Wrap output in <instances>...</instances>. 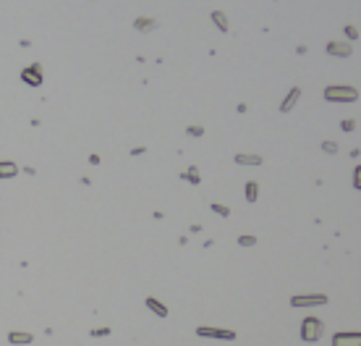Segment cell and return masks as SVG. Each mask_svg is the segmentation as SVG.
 <instances>
[{"label":"cell","mask_w":361,"mask_h":346,"mask_svg":"<svg viewBox=\"0 0 361 346\" xmlns=\"http://www.w3.org/2000/svg\"><path fill=\"white\" fill-rule=\"evenodd\" d=\"M325 97L330 100V103H356L359 89H354V87H327Z\"/></svg>","instance_id":"6da1fadb"},{"label":"cell","mask_w":361,"mask_h":346,"mask_svg":"<svg viewBox=\"0 0 361 346\" xmlns=\"http://www.w3.org/2000/svg\"><path fill=\"white\" fill-rule=\"evenodd\" d=\"M322 336V320H317V317H307L301 325V339L304 341H319Z\"/></svg>","instance_id":"7a4b0ae2"},{"label":"cell","mask_w":361,"mask_h":346,"mask_svg":"<svg viewBox=\"0 0 361 346\" xmlns=\"http://www.w3.org/2000/svg\"><path fill=\"white\" fill-rule=\"evenodd\" d=\"M291 304L293 307H317V304H327V296L325 294H299V296H291Z\"/></svg>","instance_id":"3957f363"},{"label":"cell","mask_w":361,"mask_h":346,"mask_svg":"<svg viewBox=\"0 0 361 346\" xmlns=\"http://www.w3.org/2000/svg\"><path fill=\"white\" fill-rule=\"evenodd\" d=\"M197 333L205 336V339H225V341H233L236 339L233 331H223V328H207V325L197 328Z\"/></svg>","instance_id":"277c9868"},{"label":"cell","mask_w":361,"mask_h":346,"mask_svg":"<svg viewBox=\"0 0 361 346\" xmlns=\"http://www.w3.org/2000/svg\"><path fill=\"white\" fill-rule=\"evenodd\" d=\"M21 79H24L29 87H40V84H42V66H40V63H34V66L24 68V71H21Z\"/></svg>","instance_id":"5b68a950"},{"label":"cell","mask_w":361,"mask_h":346,"mask_svg":"<svg viewBox=\"0 0 361 346\" xmlns=\"http://www.w3.org/2000/svg\"><path fill=\"white\" fill-rule=\"evenodd\" d=\"M332 346H361V333H335L332 336Z\"/></svg>","instance_id":"8992f818"},{"label":"cell","mask_w":361,"mask_h":346,"mask_svg":"<svg viewBox=\"0 0 361 346\" xmlns=\"http://www.w3.org/2000/svg\"><path fill=\"white\" fill-rule=\"evenodd\" d=\"M327 53H330V56L346 58V56H351V45H346V42H330L327 45Z\"/></svg>","instance_id":"52a82bcc"},{"label":"cell","mask_w":361,"mask_h":346,"mask_svg":"<svg viewBox=\"0 0 361 346\" xmlns=\"http://www.w3.org/2000/svg\"><path fill=\"white\" fill-rule=\"evenodd\" d=\"M144 304L150 307V309H152V312H155L157 317H168V307H165L162 302H157L155 296H147V302H144Z\"/></svg>","instance_id":"ba28073f"},{"label":"cell","mask_w":361,"mask_h":346,"mask_svg":"<svg viewBox=\"0 0 361 346\" xmlns=\"http://www.w3.org/2000/svg\"><path fill=\"white\" fill-rule=\"evenodd\" d=\"M299 95H301V89H299V87H293L291 92H288V97H285V103L280 105V111H283V113H288L291 108L296 105V100H299Z\"/></svg>","instance_id":"9c48e42d"},{"label":"cell","mask_w":361,"mask_h":346,"mask_svg":"<svg viewBox=\"0 0 361 346\" xmlns=\"http://www.w3.org/2000/svg\"><path fill=\"white\" fill-rule=\"evenodd\" d=\"M236 163H238V166H259L262 158H259V155H238Z\"/></svg>","instance_id":"30bf717a"},{"label":"cell","mask_w":361,"mask_h":346,"mask_svg":"<svg viewBox=\"0 0 361 346\" xmlns=\"http://www.w3.org/2000/svg\"><path fill=\"white\" fill-rule=\"evenodd\" d=\"M16 173H18V168L13 163H0V178H13Z\"/></svg>","instance_id":"8fae6325"},{"label":"cell","mask_w":361,"mask_h":346,"mask_svg":"<svg viewBox=\"0 0 361 346\" xmlns=\"http://www.w3.org/2000/svg\"><path fill=\"white\" fill-rule=\"evenodd\" d=\"M8 341H11V344H32V333H18V331H13L11 336H8Z\"/></svg>","instance_id":"7c38bea8"},{"label":"cell","mask_w":361,"mask_h":346,"mask_svg":"<svg viewBox=\"0 0 361 346\" xmlns=\"http://www.w3.org/2000/svg\"><path fill=\"white\" fill-rule=\"evenodd\" d=\"M212 21L220 26V32H228V19H225L223 11H215V13H212Z\"/></svg>","instance_id":"4fadbf2b"},{"label":"cell","mask_w":361,"mask_h":346,"mask_svg":"<svg viewBox=\"0 0 361 346\" xmlns=\"http://www.w3.org/2000/svg\"><path fill=\"white\" fill-rule=\"evenodd\" d=\"M257 194H259V186L254 184V181H249V184H246V199H249V202H254Z\"/></svg>","instance_id":"5bb4252c"},{"label":"cell","mask_w":361,"mask_h":346,"mask_svg":"<svg viewBox=\"0 0 361 346\" xmlns=\"http://www.w3.org/2000/svg\"><path fill=\"white\" fill-rule=\"evenodd\" d=\"M238 244H241V247H254V244H257V239H254V236H241V239H238Z\"/></svg>","instance_id":"9a60e30c"},{"label":"cell","mask_w":361,"mask_h":346,"mask_svg":"<svg viewBox=\"0 0 361 346\" xmlns=\"http://www.w3.org/2000/svg\"><path fill=\"white\" fill-rule=\"evenodd\" d=\"M212 210H215L217 215H223V218H228V215H230V210H228V207H223V205H212Z\"/></svg>","instance_id":"2e32d148"},{"label":"cell","mask_w":361,"mask_h":346,"mask_svg":"<svg viewBox=\"0 0 361 346\" xmlns=\"http://www.w3.org/2000/svg\"><path fill=\"white\" fill-rule=\"evenodd\" d=\"M136 26H139V29H152L155 21H144V19H139V21H136Z\"/></svg>","instance_id":"e0dca14e"},{"label":"cell","mask_w":361,"mask_h":346,"mask_svg":"<svg viewBox=\"0 0 361 346\" xmlns=\"http://www.w3.org/2000/svg\"><path fill=\"white\" fill-rule=\"evenodd\" d=\"M186 178L191 181V184H199V178H197V171H189V173H186Z\"/></svg>","instance_id":"ac0fdd59"},{"label":"cell","mask_w":361,"mask_h":346,"mask_svg":"<svg viewBox=\"0 0 361 346\" xmlns=\"http://www.w3.org/2000/svg\"><path fill=\"white\" fill-rule=\"evenodd\" d=\"M346 34H348V37H351V40H354V37H359V32L354 29V26H348V29H346Z\"/></svg>","instance_id":"d6986e66"},{"label":"cell","mask_w":361,"mask_h":346,"mask_svg":"<svg viewBox=\"0 0 361 346\" xmlns=\"http://www.w3.org/2000/svg\"><path fill=\"white\" fill-rule=\"evenodd\" d=\"M325 150H327V152H335V150H338V144H332V142H325Z\"/></svg>","instance_id":"ffe728a7"},{"label":"cell","mask_w":361,"mask_h":346,"mask_svg":"<svg viewBox=\"0 0 361 346\" xmlns=\"http://www.w3.org/2000/svg\"><path fill=\"white\" fill-rule=\"evenodd\" d=\"M194 136H202V129H199V126H191V129H189Z\"/></svg>","instance_id":"44dd1931"}]
</instances>
